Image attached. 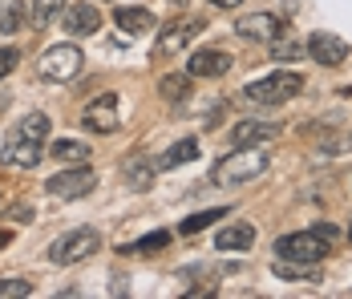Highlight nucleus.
<instances>
[{"label": "nucleus", "instance_id": "nucleus-1", "mask_svg": "<svg viewBox=\"0 0 352 299\" xmlns=\"http://www.w3.org/2000/svg\"><path fill=\"white\" fill-rule=\"evenodd\" d=\"M45 137H49V118L45 113H29V118H21L8 137H4V154H0V162L4 166H16V170H33L41 162V146H45Z\"/></svg>", "mask_w": 352, "mask_h": 299}, {"label": "nucleus", "instance_id": "nucleus-2", "mask_svg": "<svg viewBox=\"0 0 352 299\" xmlns=\"http://www.w3.org/2000/svg\"><path fill=\"white\" fill-rule=\"evenodd\" d=\"M267 150L263 146H239L235 154H227L223 162H214L211 178L219 182V186H243V182H251V178H259L263 170H267Z\"/></svg>", "mask_w": 352, "mask_h": 299}, {"label": "nucleus", "instance_id": "nucleus-3", "mask_svg": "<svg viewBox=\"0 0 352 299\" xmlns=\"http://www.w3.org/2000/svg\"><path fill=\"white\" fill-rule=\"evenodd\" d=\"M300 89H304V77H300L296 69H276V73H267V77L247 81L243 98L255 101V105H283V101L296 98Z\"/></svg>", "mask_w": 352, "mask_h": 299}, {"label": "nucleus", "instance_id": "nucleus-4", "mask_svg": "<svg viewBox=\"0 0 352 299\" xmlns=\"http://www.w3.org/2000/svg\"><path fill=\"white\" fill-rule=\"evenodd\" d=\"M94 251H102V234L94 231V227H77V231H65L61 239H53L49 263L73 267V263H81V259H89Z\"/></svg>", "mask_w": 352, "mask_h": 299}, {"label": "nucleus", "instance_id": "nucleus-5", "mask_svg": "<svg viewBox=\"0 0 352 299\" xmlns=\"http://www.w3.org/2000/svg\"><path fill=\"white\" fill-rule=\"evenodd\" d=\"M328 251H332V239H328V234H320L316 227H308V231H292V234H283V239H276V255H280V259L320 263Z\"/></svg>", "mask_w": 352, "mask_h": 299}, {"label": "nucleus", "instance_id": "nucleus-6", "mask_svg": "<svg viewBox=\"0 0 352 299\" xmlns=\"http://www.w3.org/2000/svg\"><path fill=\"white\" fill-rule=\"evenodd\" d=\"M81 65H85V53L77 49V45H53L45 57H41V77L45 81H73L77 73H81Z\"/></svg>", "mask_w": 352, "mask_h": 299}, {"label": "nucleus", "instance_id": "nucleus-7", "mask_svg": "<svg viewBox=\"0 0 352 299\" xmlns=\"http://www.w3.org/2000/svg\"><path fill=\"white\" fill-rule=\"evenodd\" d=\"M207 29V21L203 16H190V21H175V25H166L158 41H154V57H178L182 49H190V41Z\"/></svg>", "mask_w": 352, "mask_h": 299}, {"label": "nucleus", "instance_id": "nucleus-8", "mask_svg": "<svg viewBox=\"0 0 352 299\" xmlns=\"http://www.w3.org/2000/svg\"><path fill=\"white\" fill-rule=\"evenodd\" d=\"M94 186H98V174L89 166H77V170H61V174H53L49 182H45V190L53 195V199H85V195H94Z\"/></svg>", "mask_w": 352, "mask_h": 299}, {"label": "nucleus", "instance_id": "nucleus-9", "mask_svg": "<svg viewBox=\"0 0 352 299\" xmlns=\"http://www.w3.org/2000/svg\"><path fill=\"white\" fill-rule=\"evenodd\" d=\"M118 101L122 98H118L113 89L102 93V98H94L85 109H81V126L94 130V133H113L118 130V122H122V118H118Z\"/></svg>", "mask_w": 352, "mask_h": 299}, {"label": "nucleus", "instance_id": "nucleus-10", "mask_svg": "<svg viewBox=\"0 0 352 299\" xmlns=\"http://www.w3.org/2000/svg\"><path fill=\"white\" fill-rule=\"evenodd\" d=\"M61 29L69 36H94L102 29V12L89 4V0H77V4H65L61 12Z\"/></svg>", "mask_w": 352, "mask_h": 299}, {"label": "nucleus", "instance_id": "nucleus-11", "mask_svg": "<svg viewBox=\"0 0 352 299\" xmlns=\"http://www.w3.org/2000/svg\"><path fill=\"white\" fill-rule=\"evenodd\" d=\"M235 29H239V36H243V41L272 45V41H280V36H283V21L276 16V12H251V16H243Z\"/></svg>", "mask_w": 352, "mask_h": 299}, {"label": "nucleus", "instance_id": "nucleus-12", "mask_svg": "<svg viewBox=\"0 0 352 299\" xmlns=\"http://www.w3.org/2000/svg\"><path fill=\"white\" fill-rule=\"evenodd\" d=\"M308 57L320 61V65H340V61L349 57V41H344V36H336V33L316 29V33L308 36Z\"/></svg>", "mask_w": 352, "mask_h": 299}, {"label": "nucleus", "instance_id": "nucleus-13", "mask_svg": "<svg viewBox=\"0 0 352 299\" xmlns=\"http://www.w3.org/2000/svg\"><path fill=\"white\" fill-rule=\"evenodd\" d=\"M272 137H280V126H276V122H255V118L231 126V133H227L231 150H239V146H263V142H272Z\"/></svg>", "mask_w": 352, "mask_h": 299}, {"label": "nucleus", "instance_id": "nucleus-14", "mask_svg": "<svg viewBox=\"0 0 352 299\" xmlns=\"http://www.w3.org/2000/svg\"><path fill=\"white\" fill-rule=\"evenodd\" d=\"M227 69H231V53H223V49H199V53L186 57L190 77H223Z\"/></svg>", "mask_w": 352, "mask_h": 299}, {"label": "nucleus", "instance_id": "nucleus-15", "mask_svg": "<svg viewBox=\"0 0 352 299\" xmlns=\"http://www.w3.org/2000/svg\"><path fill=\"white\" fill-rule=\"evenodd\" d=\"M251 243H255V227L251 223H231V227H223V231L214 234L219 251H247Z\"/></svg>", "mask_w": 352, "mask_h": 299}, {"label": "nucleus", "instance_id": "nucleus-16", "mask_svg": "<svg viewBox=\"0 0 352 299\" xmlns=\"http://www.w3.org/2000/svg\"><path fill=\"white\" fill-rule=\"evenodd\" d=\"M195 158H199V137H182V142H175L154 166L166 174V170H178V166H186V162H195Z\"/></svg>", "mask_w": 352, "mask_h": 299}, {"label": "nucleus", "instance_id": "nucleus-17", "mask_svg": "<svg viewBox=\"0 0 352 299\" xmlns=\"http://www.w3.org/2000/svg\"><path fill=\"white\" fill-rule=\"evenodd\" d=\"M113 21H118V29H122V33H146V29L154 25L150 8H142V4H126V8H113Z\"/></svg>", "mask_w": 352, "mask_h": 299}, {"label": "nucleus", "instance_id": "nucleus-18", "mask_svg": "<svg viewBox=\"0 0 352 299\" xmlns=\"http://www.w3.org/2000/svg\"><path fill=\"white\" fill-rule=\"evenodd\" d=\"M49 154H53L57 162H65V166H81L94 150H89L85 142H77V137H57V142L49 146Z\"/></svg>", "mask_w": 352, "mask_h": 299}, {"label": "nucleus", "instance_id": "nucleus-19", "mask_svg": "<svg viewBox=\"0 0 352 299\" xmlns=\"http://www.w3.org/2000/svg\"><path fill=\"white\" fill-rule=\"evenodd\" d=\"M272 275H276V279H300V283H316V263H300V259H280V255H276Z\"/></svg>", "mask_w": 352, "mask_h": 299}, {"label": "nucleus", "instance_id": "nucleus-20", "mask_svg": "<svg viewBox=\"0 0 352 299\" xmlns=\"http://www.w3.org/2000/svg\"><path fill=\"white\" fill-rule=\"evenodd\" d=\"M162 247H170V231H150L134 243H122V255H154Z\"/></svg>", "mask_w": 352, "mask_h": 299}, {"label": "nucleus", "instance_id": "nucleus-21", "mask_svg": "<svg viewBox=\"0 0 352 299\" xmlns=\"http://www.w3.org/2000/svg\"><path fill=\"white\" fill-rule=\"evenodd\" d=\"M227 214H231V206H214V210H199V214L182 219V223H178V231H182V234H199V231H207L211 223H219V219H227Z\"/></svg>", "mask_w": 352, "mask_h": 299}, {"label": "nucleus", "instance_id": "nucleus-22", "mask_svg": "<svg viewBox=\"0 0 352 299\" xmlns=\"http://www.w3.org/2000/svg\"><path fill=\"white\" fill-rule=\"evenodd\" d=\"M61 12H65V0H33V25H36V29L53 25Z\"/></svg>", "mask_w": 352, "mask_h": 299}, {"label": "nucleus", "instance_id": "nucleus-23", "mask_svg": "<svg viewBox=\"0 0 352 299\" xmlns=\"http://www.w3.org/2000/svg\"><path fill=\"white\" fill-rule=\"evenodd\" d=\"M158 89H162V98L166 101H182L186 98V89H190V73H170V77H162Z\"/></svg>", "mask_w": 352, "mask_h": 299}, {"label": "nucleus", "instance_id": "nucleus-24", "mask_svg": "<svg viewBox=\"0 0 352 299\" xmlns=\"http://www.w3.org/2000/svg\"><path fill=\"white\" fill-rule=\"evenodd\" d=\"M25 296H33L29 279H0V299H25Z\"/></svg>", "mask_w": 352, "mask_h": 299}, {"label": "nucleus", "instance_id": "nucleus-25", "mask_svg": "<svg viewBox=\"0 0 352 299\" xmlns=\"http://www.w3.org/2000/svg\"><path fill=\"white\" fill-rule=\"evenodd\" d=\"M21 25H25V4H8V8L0 12V29H4V33H16Z\"/></svg>", "mask_w": 352, "mask_h": 299}, {"label": "nucleus", "instance_id": "nucleus-26", "mask_svg": "<svg viewBox=\"0 0 352 299\" xmlns=\"http://www.w3.org/2000/svg\"><path fill=\"white\" fill-rule=\"evenodd\" d=\"M296 57H300V45H296V41H272V61L287 65V61H296Z\"/></svg>", "mask_w": 352, "mask_h": 299}, {"label": "nucleus", "instance_id": "nucleus-27", "mask_svg": "<svg viewBox=\"0 0 352 299\" xmlns=\"http://www.w3.org/2000/svg\"><path fill=\"white\" fill-rule=\"evenodd\" d=\"M16 65H21V53H16L12 45H4V49H0V81H4V77H8Z\"/></svg>", "mask_w": 352, "mask_h": 299}, {"label": "nucleus", "instance_id": "nucleus-28", "mask_svg": "<svg viewBox=\"0 0 352 299\" xmlns=\"http://www.w3.org/2000/svg\"><path fill=\"white\" fill-rule=\"evenodd\" d=\"M214 8H239V4H243V0H211Z\"/></svg>", "mask_w": 352, "mask_h": 299}, {"label": "nucleus", "instance_id": "nucleus-29", "mask_svg": "<svg viewBox=\"0 0 352 299\" xmlns=\"http://www.w3.org/2000/svg\"><path fill=\"white\" fill-rule=\"evenodd\" d=\"M8 243H12V231H4V227H0V247H8Z\"/></svg>", "mask_w": 352, "mask_h": 299}, {"label": "nucleus", "instance_id": "nucleus-30", "mask_svg": "<svg viewBox=\"0 0 352 299\" xmlns=\"http://www.w3.org/2000/svg\"><path fill=\"white\" fill-rule=\"evenodd\" d=\"M170 4H186V0H170Z\"/></svg>", "mask_w": 352, "mask_h": 299}, {"label": "nucleus", "instance_id": "nucleus-31", "mask_svg": "<svg viewBox=\"0 0 352 299\" xmlns=\"http://www.w3.org/2000/svg\"><path fill=\"white\" fill-rule=\"evenodd\" d=\"M349 239H352V227H349Z\"/></svg>", "mask_w": 352, "mask_h": 299}]
</instances>
